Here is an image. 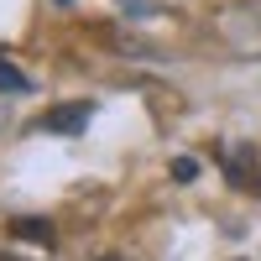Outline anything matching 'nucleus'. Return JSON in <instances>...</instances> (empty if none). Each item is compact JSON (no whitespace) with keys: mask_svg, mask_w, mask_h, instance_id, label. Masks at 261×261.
I'll list each match as a JSON object with an SVG mask.
<instances>
[{"mask_svg":"<svg viewBox=\"0 0 261 261\" xmlns=\"http://www.w3.org/2000/svg\"><path fill=\"white\" fill-rule=\"evenodd\" d=\"M0 89H11V94H27V89H32V84H27V73H21L11 58H0Z\"/></svg>","mask_w":261,"mask_h":261,"instance_id":"7ed1b4c3","label":"nucleus"},{"mask_svg":"<svg viewBox=\"0 0 261 261\" xmlns=\"http://www.w3.org/2000/svg\"><path fill=\"white\" fill-rule=\"evenodd\" d=\"M0 261H21V256H11V251H0Z\"/></svg>","mask_w":261,"mask_h":261,"instance_id":"20e7f679","label":"nucleus"},{"mask_svg":"<svg viewBox=\"0 0 261 261\" xmlns=\"http://www.w3.org/2000/svg\"><path fill=\"white\" fill-rule=\"evenodd\" d=\"M105 261H120V256H105Z\"/></svg>","mask_w":261,"mask_h":261,"instance_id":"39448f33","label":"nucleus"},{"mask_svg":"<svg viewBox=\"0 0 261 261\" xmlns=\"http://www.w3.org/2000/svg\"><path fill=\"white\" fill-rule=\"evenodd\" d=\"M89 120H94V105H89V99H73V105H58V110H47L37 125L53 130V136H73V130H84Z\"/></svg>","mask_w":261,"mask_h":261,"instance_id":"f257e3e1","label":"nucleus"},{"mask_svg":"<svg viewBox=\"0 0 261 261\" xmlns=\"http://www.w3.org/2000/svg\"><path fill=\"white\" fill-rule=\"evenodd\" d=\"M58 6H68V0H58Z\"/></svg>","mask_w":261,"mask_h":261,"instance_id":"423d86ee","label":"nucleus"},{"mask_svg":"<svg viewBox=\"0 0 261 261\" xmlns=\"http://www.w3.org/2000/svg\"><path fill=\"white\" fill-rule=\"evenodd\" d=\"M6 230L16 235V241H27V246H47V251H53V241H58L53 220H37V214H21V220H11Z\"/></svg>","mask_w":261,"mask_h":261,"instance_id":"f03ea898","label":"nucleus"}]
</instances>
